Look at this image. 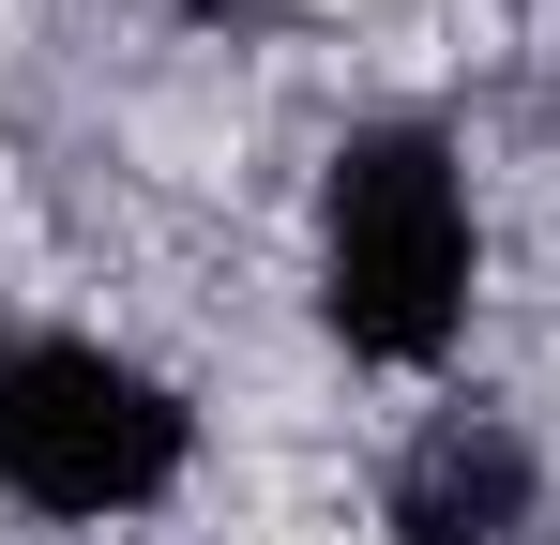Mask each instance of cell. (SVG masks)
I'll return each mask as SVG.
<instances>
[{"instance_id":"2","label":"cell","mask_w":560,"mask_h":545,"mask_svg":"<svg viewBox=\"0 0 560 545\" xmlns=\"http://www.w3.org/2000/svg\"><path fill=\"white\" fill-rule=\"evenodd\" d=\"M183 454H197V425L152 363L92 349V334L0 349V500H31V515H137V500L183 485Z\"/></svg>"},{"instance_id":"3","label":"cell","mask_w":560,"mask_h":545,"mask_svg":"<svg viewBox=\"0 0 560 545\" xmlns=\"http://www.w3.org/2000/svg\"><path fill=\"white\" fill-rule=\"evenodd\" d=\"M394 545H530L546 531V454L515 440L500 409H440L424 440L394 454Z\"/></svg>"},{"instance_id":"1","label":"cell","mask_w":560,"mask_h":545,"mask_svg":"<svg viewBox=\"0 0 560 545\" xmlns=\"http://www.w3.org/2000/svg\"><path fill=\"white\" fill-rule=\"evenodd\" d=\"M318 318L364 363H440L469 318V182L424 121H364L318 182Z\"/></svg>"}]
</instances>
